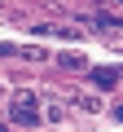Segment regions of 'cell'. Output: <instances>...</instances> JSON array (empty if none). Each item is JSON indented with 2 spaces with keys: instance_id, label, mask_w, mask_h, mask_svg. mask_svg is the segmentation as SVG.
Instances as JSON below:
<instances>
[{
  "instance_id": "obj_4",
  "label": "cell",
  "mask_w": 123,
  "mask_h": 132,
  "mask_svg": "<svg viewBox=\"0 0 123 132\" xmlns=\"http://www.w3.org/2000/svg\"><path fill=\"white\" fill-rule=\"evenodd\" d=\"M57 62H61V66H66V71H84V57H79V53H61Z\"/></svg>"
},
{
  "instance_id": "obj_1",
  "label": "cell",
  "mask_w": 123,
  "mask_h": 132,
  "mask_svg": "<svg viewBox=\"0 0 123 132\" xmlns=\"http://www.w3.org/2000/svg\"><path fill=\"white\" fill-rule=\"evenodd\" d=\"M9 119H13V123H27V128H31V123H40V101H35V93H27V88H22V93H13Z\"/></svg>"
},
{
  "instance_id": "obj_2",
  "label": "cell",
  "mask_w": 123,
  "mask_h": 132,
  "mask_svg": "<svg viewBox=\"0 0 123 132\" xmlns=\"http://www.w3.org/2000/svg\"><path fill=\"white\" fill-rule=\"evenodd\" d=\"M123 79V66H97V71H92V84L97 88H114Z\"/></svg>"
},
{
  "instance_id": "obj_6",
  "label": "cell",
  "mask_w": 123,
  "mask_h": 132,
  "mask_svg": "<svg viewBox=\"0 0 123 132\" xmlns=\"http://www.w3.org/2000/svg\"><path fill=\"white\" fill-rule=\"evenodd\" d=\"M0 132H5V123H0Z\"/></svg>"
},
{
  "instance_id": "obj_5",
  "label": "cell",
  "mask_w": 123,
  "mask_h": 132,
  "mask_svg": "<svg viewBox=\"0 0 123 132\" xmlns=\"http://www.w3.org/2000/svg\"><path fill=\"white\" fill-rule=\"evenodd\" d=\"M114 119H123V106H119V110H114Z\"/></svg>"
},
{
  "instance_id": "obj_3",
  "label": "cell",
  "mask_w": 123,
  "mask_h": 132,
  "mask_svg": "<svg viewBox=\"0 0 123 132\" xmlns=\"http://www.w3.org/2000/svg\"><path fill=\"white\" fill-rule=\"evenodd\" d=\"M40 114H44L48 123H61V119H66V101H57V97H53V101H44V110H40Z\"/></svg>"
}]
</instances>
